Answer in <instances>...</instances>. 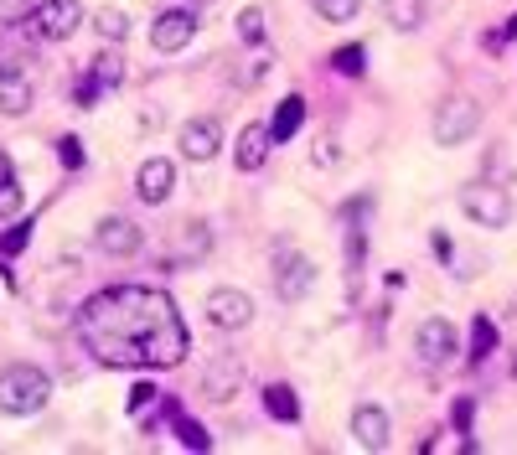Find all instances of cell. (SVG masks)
<instances>
[{"label":"cell","mask_w":517,"mask_h":455,"mask_svg":"<svg viewBox=\"0 0 517 455\" xmlns=\"http://www.w3.org/2000/svg\"><path fill=\"white\" fill-rule=\"evenodd\" d=\"M78 337L104 368H176L187 357V326L176 300L145 285H109L83 300Z\"/></svg>","instance_id":"1"},{"label":"cell","mask_w":517,"mask_h":455,"mask_svg":"<svg viewBox=\"0 0 517 455\" xmlns=\"http://www.w3.org/2000/svg\"><path fill=\"white\" fill-rule=\"evenodd\" d=\"M52 399V378L37 368V362H11V368H0V414L11 419H32L42 414Z\"/></svg>","instance_id":"2"},{"label":"cell","mask_w":517,"mask_h":455,"mask_svg":"<svg viewBox=\"0 0 517 455\" xmlns=\"http://www.w3.org/2000/svg\"><path fill=\"white\" fill-rule=\"evenodd\" d=\"M461 212L476 228H497L502 233L517 218V202H512L507 187H497V181H466V187H461Z\"/></svg>","instance_id":"3"},{"label":"cell","mask_w":517,"mask_h":455,"mask_svg":"<svg viewBox=\"0 0 517 455\" xmlns=\"http://www.w3.org/2000/svg\"><path fill=\"white\" fill-rule=\"evenodd\" d=\"M476 130H481V104H476L471 94H450V99H440V109H435V119H430L435 145L455 150V145H466Z\"/></svg>","instance_id":"4"},{"label":"cell","mask_w":517,"mask_h":455,"mask_svg":"<svg viewBox=\"0 0 517 455\" xmlns=\"http://www.w3.org/2000/svg\"><path fill=\"white\" fill-rule=\"evenodd\" d=\"M455 352H461V331H455V321L445 316H430V321H419L414 331V362L419 368H445V362H455Z\"/></svg>","instance_id":"5"},{"label":"cell","mask_w":517,"mask_h":455,"mask_svg":"<svg viewBox=\"0 0 517 455\" xmlns=\"http://www.w3.org/2000/svg\"><path fill=\"white\" fill-rule=\"evenodd\" d=\"M202 316H207L212 331H243L254 321V295L238 290V285H218V290H207Z\"/></svg>","instance_id":"6"},{"label":"cell","mask_w":517,"mask_h":455,"mask_svg":"<svg viewBox=\"0 0 517 455\" xmlns=\"http://www.w3.org/2000/svg\"><path fill=\"white\" fill-rule=\"evenodd\" d=\"M176 150H181V161H192V166L218 161V156H223V119H218V114L187 119V125H181V135H176Z\"/></svg>","instance_id":"7"},{"label":"cell","mask_w":517,"mask_h":455,"mask_svg":"<svg viewBox=\"0 0 517 455\" xmlns=\"http://www.w3.org/2000/svg\"><path fill=\"white\" fill-rule=\"evenodd\" d=\"M316 290V259H306L300 249H280L275 254V295L285 306H300Z\"/></svg>","instance_id":"8"},{"label":"cell","mask_w":517,"mask_h":455,"mask_svg":"<svg viewBox=\"0 0 517 455\" xmlns=\"http://www.w3.org/2000/svg\"><path fill=\"white\" fill-rule=\"evenodd\" d=\"M197 11L192 6H171V11H161L156 21H150V47H156L161 57H171V52H187L192 47V37H197Z\"/></svg>","instance_id":"9"},{"label":"cell","mask_w":517,"mask_h":455,"mask_svg":"<svg viewBox=\"0 0 517 455\" xmlns=\"http://www.w3.org/2000/svg\"><path fill=\"white\" fill-rule=\"evenodd\" d=\"M83 26V6L78 0H42L32 11V37L37 42H68Z\"/></svg>","instance_id":"10"},{"label":"cell","mask_w":517,"mask_h":455,"mask_svg":"<svg viewBox=\"0 0 517 455\" xmlns=\"http://www.w3.org/2000/svg\"><path fill=\"white\" fill-rule=\"evenodd\" d=\"M94 244H99V254H109V259H135V254L145 249V228H140L135 218H119V212H109V218H99V228H94Z\"/></svg>","instance_id":"11"},{"label":"cell","mask_w":517,"mask_h":455,"mask_svg":"<svg viewBox=\"0 0 517 455\" xmlns=\"http://www.w3.org/2000/svg\"><path fill=\"white\" fill-rule=\"evenodd\" d=\"M243 383H249L243 362L233 352H223V357H212L207 373H202V399L207 404H228V399H238V393H243Z\"/></svg>","instance_id":"12"},{"label":"cell","mask_w":517,"mask_h":455,"mask_svg":"<svg viewBox=\"0 0 517 455\" xmlns=\"http://www.w3.org/2000/svg\"><path fill=\"white\" fill-rule=\"evenodd\" d=\"M171 192H176V161H166V156H145L140 171H135V197H140L145 207H166Z\"/></svg>","instance_id":"13"},{"label":"cell","mask_w":517,"mask_h":455,"mask_svg":"<svg viewBox=\"0 0 517 455\" xmlns=\"http://www.w3.org/2000/svg\"><path fill=\"white\" fill-rule=\"evenodd\" d=\"M388 435H393V419H388V409L383 404H357L352 409V440H357V450H388Z\"/></svg>","instance_id":"14"},{"label":"cell","mask_w":517,"mask_h":455,"mask_svg":"<svg viewBox=\"0 0 517 455\" xmlns=\"http://www.w3.org/2000/svg\"><path fill=\"white\" fill-rule=\"evenodd\" d=\"M269 145H275V140H269V125H264V119H249V125L238 130V140H233V166H238L243 176L259 171V166L269 161Z\"/></svg>","instance_id":"15"},{"label":"cell","mask_w":517,"mask_h":455,"mask_svg":"<svg viewBox=\"0 0 517 455\" xmlns=\"http://www.w3.org/2000/svg\"><path fill=\"white\" fill-rule=\"evenodd\" d=\"M32 99H37V83L26 78L21 68L0 73V114H6V119H21L26 109H32Z\"/></svg>","instance_id":"16"},{"label":"cell","mask_w":517,"mask_h":455,"mask_svg":"<svg viewBox=\"0 0 517 455\" xmlns=\"http://www.w3.org/2000/svg\"><path fill=\"white\" fill-rule=\"evenodd\" d=\"M383 21L393 32H424V21H430V0H383Z\"/></svg>","instance_id":"17"},{"label":"cell","mask_w":517,"mask_h":455,"mask_svg":"<svg viewBox=\"0 0 517 455\" xmlns=\"http://www.w3.org/2000/svg\"><path fill=\"white\" fill-rule=\"evenodd\" d=\"M300 125H306V99H300V94H290V99H280L275 119H269V140H275V145H285L290 135H300Z\"/></svg>","instance_id":"18"},{"label":"cell","mask_w":517,"mask_h":455,"mask_svg":"<svg viewBox=\"0 0 517 455\" xmlns=\"http://www.w3.org/2000/svg\"><path fill=\"white\" fill-rule=\"evenodd\" d=\"M264 414H269V419H280V424H295V419H300V399H295V388H290V383H269V388H264Z\"/></svg>","instance_id":"19"},{"label":"cell","mask_w":517,"mask_h":455,"mask_svg":"<svg viewBox=\"0 0 517 455\" xmlns=\"http://www.w3.org/2000/svg\"><path fill=\"white\" fill-rule=\"evenodd\" d=\"M94 32H99L104 42H125V37H130V16L119 11V6H99V11H94Z\"/></svg>","instance_id":"20"},{"label":"cell","mask_w":517,"mask_h":455,"mask_svg":"<svg viewBox=\"0 0 517 455\" xmlns=\"http://www.w3.org/2000/svg\"><path fill=\"white\" fill-rule=\"evenodd\" d=\"M311 11L321 21H331V26H347V21L362 16V0H311Z\"/></svg>","instance_id":"21"},{"label":"cell","mask_w":517,"mask_h":455,"mask_svg":"<svg viewBox=\"0 0 517 455\" xmlns=\"http://www.w3.org/2000/svg\"><path fill=\"white\" fill-rule=\"evenodd\" d=\"M88 73H94V83L104 88V94H114V88L125 83V63H119L114 52H99V57H94V68H88Z\"/></svg>","instance_id":"22"},{"label":"cell","mask_w":517,"mask_h":455,"mask_svg":"<svg viewBox=\"0 0 517 455\" xmlns=\"http://www.w3.org/2000/svg\"><path fill=\"white\" fill-rule=\"evenodd\" d=\"M238 37L249 42V47H264V11H259V6L238 11Z\"/></svg>","instance_id":"23"},{"label":"cell","mask_w":517,"mask_h":455,"mask_svg":"<svg viewBox=\"0 0 517 455\" xmlns=\"http://www.w3.org/2000/svg\"><path fill=\"white\" fill-rule=\"evenodd\" d=\"M37 6H42V0H0V21H6V26H21V21H32Z\"/></svg>","instance_id":"24"},{"label":"cell","mask_w":517,"mask_h":455,"mask_svg":"<svg viewBox=\"0 0 517 455\" xmlns=\"http://www.w3.org/2000/svg\"><path fill=\"white\" fill-rule=\"evenodd\" d=\"M492 342H497V326L492 321H476V331H471V357H486V352H492Z\"/></svg>","instance_id":"25"},{"label":"cell","mask_w":517,"mask_h":455,"mask_svg":"<svg viewBox=\"0 0 517 455\" xmlns=\"http://www.w3.org/2000/svg\"><path fill=\"white\" fill-rule=\"evenodd\" d=\"M331 68L347 73V78H357V73H362V47H342L337 57H331Z\"/></svg>","instance_id":"26"},{"label":"cell","mask_w":517,"mask_h":455,"mask_svg":"<svg viewBox=\"0 0 517 455\" xmlns=\"http://www.w3.org/2000/svg\"><path fill=\"white\" fill-rule=\"evenodd\" d=\"M21 187H16V181H6V187H0V223H6V218H16V212H21Z\"/></svg>","instance_id":"27"},{"label":"cell","mask_w":517,"mask_h":455,"mask_svg":"<svg viewBox=\"0 0 517 455\" xmlns=\"http://www.w3.org/2000/svg\"><path fill=\"white\" fill-rule=\"evenodd\" d=\"M26 238H32V223L21 218V223L6 233V238H0V254H21V249H26Z\"/></svg>","instance_id":"28"},{"label":"cell","mask_w":517,"mask_h":455,"mask_svg":"<svg viewBox=\"0 0 517 455\" xmlns=\"http://www.w3.org/2000/svg\"><path fill=\"white\" fill-rule=\"evenodd\" d=\"M156 404V383H135V393H130V414L135 419H145V409Z\"/></svg>","instance_id":"29"},{"label":"cell","mask_w":517,"mask_h":455,"mask_svg":"<svg viewBox=\"0 0 517 455\" xmlns=\"http://www.w3.org/2000/svg\"><path fill=\"white\" fill-rule=\"evenodd\" d=\"M99 94H104V88L94 83V73H88V78H78V88H73V104H78V109H94Z\"/></svg>","instance_id":"30"},{"label":"cell","mask_w":517,"mask_h":455,"mask_svg":"<svg viewBox=\"0 0 517 455\" xmlns=\"http://www.w3.org/2000/svg\"><path fill=\"white\" fill-rule=\"evenodd\" d=\"M181 445H192V450H212V440L197 430V424L192 419H181Z\"/></svg>","instance_id":"31"},{"label":"cell","mask_w":517,"mask_h":455,"mask_svg":"<svg viewBox=\"0 0 517 455\" xmlns=\"http://www.w3.org/2000/svg\"><path fill=\"white\" fill-rule=\"evenodd\" d=\"M57 156H63V166H68V171H78V166H83V150H78V140H57Z\"/></svg>","instance_id":"32"},{"label":"cell","mask_w":517,"mask_h":455,"mask_svg":"<svg viewBox=\"0 0 517 455\" xmlns=\"http://www.w3.org/2000/svg\"><path fill=\"white\" fill-rule=\"evenodd\" d=\"M331 161H337V140L321 135V140H316V166H331Z\"/></svg>","instance_id":"33"},{"label":"cell","mask_w":517,"mask_h":455,"mask_svg":"<svg viewBox=\"0 0 517 455\" xmlns=\"http://www.w3.org/2000/svg\"><path fill=\"white\" fill-rule=\"evenodd\" d=\"M6 181H16V161L6 156V150H0V187H6Z\"/></svg>","instance_id":"34"},{"label":"cell","mask_w":517,"mask_h":455,"mask_svg":"<svg viewBox=\"0 0 517 455\" xmlns=\"http://www.w3.org/2000/svg\"><path fill=\"white\" fill-rule=\"evenodd\" d=\"M450 419H455V424H461V430H466V424H471V404L461 399V404H455V409H450Z\"/></svg>","instance_id":"35"},{"label":"cell","mask_w":517,"mask_h":455,"mask_svg":"<svg viewBox=\"0 0 517 455\" xmlns=\"http://www.w3.org/2000/svg\"><path fill=\"white\" fill-rule=\"evenodd\" d=\"M512 383H517V357H512Z\"/></svg>","instance_id":"36"}]
</instances>
